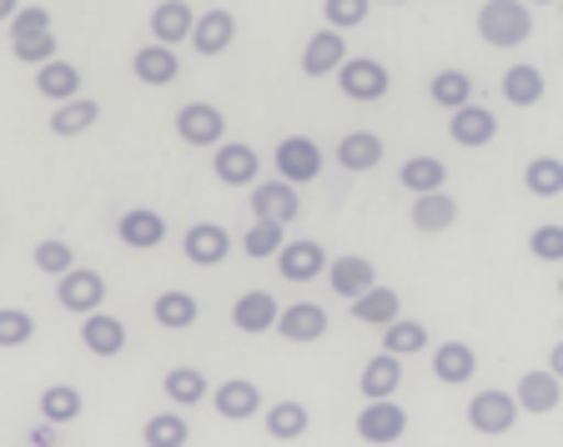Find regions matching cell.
I'll return each instance as SVG.
<instances>
[{
	"instance_id": "4",
	"label": "cell",
	"mask_w": 563,
	"mask_h": 447,
	"mask_svg": "<svg viewBox=\"0 0 563 447\" xmlns=\"http://www.w3.org/2000/svg\"><path fill=\"white\" fill-rule=\"evenodd\" d=\"M176 136L187 146H222L227 142V116L211 101H187L176 111Z\"/></svg>"
},
{
	"instance_id": "25",
	"label": "cell",
	"mask_w": 563,
	"mask_h": 447,
	"mask_svg": "<svg viewBox=\"0 0 563 447\" xmlns=\"http://www.w3.org/2000/svg\"><path fill=\"white\" fill-rule=\"evenodd\" d=\"M35 91L46 96L51 107H60V101H76L81 96V66H70V60H51V66H41L35 71Z\"/></svg>"
},
{
	"instance_id": "46",
	"label": "cell",
	"mask_w": 563,
	"mask_h": 447,
	"mask_svg": "<svg viewBox=\"0 0 563 447\" xmlns=\"http://www.w3.org/2000/svg\"><path fill=\"white\" fill-rule=\"evenodd\" d=\"M367 5H373V0H328L322 11H328V25H332V31H342V36H347L352 25L367 21Z\"/></svg>"
},
{
	"instance_id": "34",
	"label": "cell",
	"mask_w": 563,
	"mask_h": 447,
	"mask_svg": "<svg viewBox=\"0 0 563 447\" xmlns=\"http://www.w3.org/2000/svg\"><path fill=\"white\" fill-rule=\"evenodd\" d=\"M96 121H101V107H96L91 96H76V101H60L56 111H51V131L56 136H81V131H91Z\"/></svg>"
},
{
	"instance_id": "52",
	"label": "cell",
	"mask_w": 563,
	"mask_h": 447,
	"mask_svg": "<svg viewBox=\"0 0 563 447\" xmlns=\"http://www.w3.org/2000/svg\"><path fill=\"white\" fill-rule=\"evenodd\" d=\"M528 5H559V0H528Z\"/></svg>"
},
{
	"instance_id": "1",
	"label": "cell",
	"mask_w": 563,
	"mask_h": 447,
	"mask_svg": "<svg viewBox=\"0 0 563 447\" xmlns=\"http://www.w3.org/2000/svg\"><path fill=\"white\" fill-rule=\"evenodd\" d=\"M478 36L498 51H514L533 36V5L528 0H488L478 11Z\"/></svg>"
},
{
	"instance_id": "51",
	"label": "cell",
	"mask_w": 563,
	"mask_h": 447,
	"mask_svg": "<svg viewBox=\"0 0 563 447\" xmlns=\"http://www.w3.org/2000/svg\"><path fill=\"white\" fill-rule=\"evenodd\" d=\"M373 5H408V0H373Z\"/></svg>"
},
{
	"instance_id": "44",
	"label": "cell",
	"mask_w": 563,
	"mask_h": 447,
	"mask_svg": "<svg viewBox=\"0 0 563 447\" xmlns=\"http://www.w3.org/2000/svg\"><path fill=\"white\" fill-rule=\"evenodd\" d=\"M11 51H15V60H25V66H51L56 60V31H41V36H21V41H11Z\"/></svg>"
},
{
	"instance_id": "8",
	"label": "cell",
	"mask_w": 563,
	"mask_h": 447,
	"mask_svg": "<svg viewBox=\"0 0 563 447\" xmlns=\"http://www.w3.org/2000/svg\"><path fill=\"white\" fill-rule=\"evenodd\" d=\"M211 171L222 187H257V171H262V156L252 152L246 142H222L211 152Z\"/></svg>"
},
{
	"instance_id": "28",
	"label": "cell",
	"mask_w": 563,
	"mask_h": 447,
	"mask_svg": "<svg viewBox=\"0 0 563 447\" xmlns=\"http://www.w3.org/2000/svg\"><path fill=\"white\" fill-rule=\"evenodd\" d=\"M338 166L342 171H373V166H383V142L373 131H347L338 142Z\"/></svg>"
},
{
	"instance_id": "33",
	"label": "cell",
	"mask_w": 563,
	"mask_h": 447,
	"mask_svg": "<svg viewBox=\"0 0 563 447\" xmlns=\"http://www.w3.org/2000/svg\"><path fill=\"white\" fill-rule=\"evenodd\" d=\"M307 427H312L307 402H272V407H267V433L277 437V443H297Z\"/></svg>"
},
{
	"instance_id": "16",
	"label": "cell",
	"mask_w": 563,
	"mask_h": 447,
	"mask_svg": "<svg viewBox=\"0 0 563 447\" xmlns=\"http://www.w3.org/2000/svg\"><path fill=\"white\" fill-rule=\"evenodd\" d=\"M117 236L126 242L131 252H152V247H162L166 242V216L152 212V206H131V212H121Z\"/></svg>"
},
{
	"instance_id": "3",
	"label": "cell",
	"mask_w": 563,
	"mask_h": 447,
	"mask_svg": "<svg viewBox=\"0 0 563 447\" xmlns=\"http://www.w3.org/2000/svg\"><path fill=\"white\" fill-rule=\"evenodd\" d=\"M518 398L514 392H498V388H488V392H473V402H468V427L473 433H483V437H504L508 427L518 423Z\"/></svg>"
},
{
	"instance_id": "47",
	"label": "cell",
	"mask_w": 563,
	"mask_h": 447,
	"mask_svg": "<svg viewBox=\"0 0 563 447\" xmlns=\"http://www.w3.org/2000/svg\"><path fill=\"white\" fill-rule=\"evenodd\" d=\"M11 41H21V36H41V31H51V15H46V5H21V15H15L11 25Z\"/></svg>"
},
{
	"instance_id": "30",
	"label": "cell",
	"mask_w": 563,
	"mask_h": 447,
	"mask_svg": "<svg viewBox=\"0 0 563 447\" xmlns=\"http://www.w3.org/2000/svg\"><path fill=\"white\" fill-rule=\"evenodd\" d=\"M152 317H156V327H166V332H187V327H197L201 306L191 292H162L152 302Z\"/></svg>"
},
{
	"instance_id": "11",
	"label": "cell",
	"mask_w": 563,
	"mask_h": 447,
	"mask_svg": "<svg viewBox=\"0 0 563 447\" xmlns=\"http://www.w3.org/2000/svg\"><path fill=\"white\" fill-rule=\"evenodd\" d=\"M342 60H347V36H342V31H332V25H322V31H317V36L302 46V71L312 76V81L338 76Z\"/></svg>"
},
{
	"instance_id": "38",
	"label": "cell",
	"mask_w": 563,
	"mask_h": 447,
	"mask_svg": "<svg viewBox=\"0 0 563 447\" xmlns=\"http://www.w3.org/2000/svg\"><path fill=\"white\" fill-rule=\"evenodd\" d=\"M428 96H433V107H443V111H457V107H468L473 101V81L463 71H438L433 81H428Z\"/></svg>"
},
{
	"instance_id": "45",
	"label": "cell",
	"mask_w": 563,
	"mask_h": 447,
	"mask_svg": "<svg viewBox=\"0 0 563 447\" xmlns=\"http://www.w3.org/2000/svg\"><path fill=\"white\" fill-rule=\"evenodd\" d=\"M528 252L539 261H563V226L559 222H543L528 232Z\"/></svg>"
},
{
	"instance_id": "32",
	"label": "cell",
	"mask_w": 563,
	"mask_h": 447,
	"mask_svg": "<svg viewBox=\"0 0 563 447\" xmlns=\"http://www.w3.org/2000/svg\"><path fill=\"white\" fill-rule=\"evenodd\" d=\"M398 181L412 191V197H428V191H443L448 187V166L438 156H408L398 171Z\"/></svg>"
},
{
	"instance_id": "54",
	"label": "cell",
	"mask_w": 563,
	"mask_h": 447,
	"mask_svg": "<svg viewBox=\"0 0 563 447\" xmlns=\"http://www.w3.org/2000/svg\"><path fill=\"white\" fill-rule=\"evenodd\" d=\"M559 11H563V0H559Z\"/></svg>"
},
{
	"instance_id": "17",
	"label": "cell",
	"mask_w": 563,
	"mask_h": 447,
	"mask_svg": "<svg viewBox=\"0 0 563 447\" xmlns=\"http://www.w3.org/2000/svg\"><path fill=\"white\" fill-rule=\"evenodd\" d=\"M211 407H217V417H227V423H246V417L262 412V388L246 382V377H232V382H222V388L211 392Z\"/></svg>"
},
{
	"instance_id": "49",
	"label": "cell",
	"mask_w": 563,
	"mask_h": 447,
	"mask_svg": "<svg viewBox=\"0 0 563 447\" xmlns=\"http://www.w3.org/2000/svg\"><path fill=\"white\" fill-rule=\"evenodd\" d=\"M21 15V0H0V25H11Z\"/></svg>"
},
{
	"instance_id": "9",
	"label": "cell",
	"mask_w": 563,
	"mask_h": 447,
	"mask_svg": "<svg viewBox=\"0 0 563 447\" xmlns=\"http://www.w3.org/2000/svg\"><path fill=\"white\" fill-rule=\"evenodd\" d=\"M297 212H302V197H297V187L292 181H262V187H252V216L257 222H277V226H287V222H297Z\"/></svg>"
},
{
	"instance_id": "41",
	"label": "cell",
	"mask_w": 563,
	"mask_h": 447,
	"mask_svg": "<svg viewBox=\"0 0 563 447\" xmlns=\"http://www.w3.org/2000/svg\"><path fill=\"white\" fill-rule=\"evenodd\" d=\"M428 347V327L422 322H393V327H383V353H393V357H412V353H422Z\"/></svg>"
},
{
	"instance_id": "22",
	"label": "cell",
	"mask_w": 563,
	"mask_h": 447,
	"mask_svg": "<svg viewBox=\"0 0 563 447\" xmlns=\"http://www.w3.org/2000/svg\"><path fill=\"white\" fill-rule=\"evenodd\" d=\"M473 372H478V353H473L468 342H443V347H433V377L443 388H463V382H473Z\"/></svg>"
},
{
	"instance_id": "50",
	"label": "cell",
	"mask_w": 563,
	"mask_h": 447,
	"mask_svg": "<svg viewBox=\"0 0 563 447\" xmlns=\"http://www.w3.org/2000/svg\"><path fill=\"white\" fill-rule=\"evenodd\" d=\"M549 372L563 382V342H559V347H553V353H549Z\"/></svg>"
},
{
	"instance_id": "6",
	"label": "cell",
	"mask_w": 563,
	"mask_h": 447,
	"mask_svg": "<svg viewBox=\"0 0 563 447\" xmlns=\"http://www.w3.org/2000/svg\"><path fill=\"white\" fill-rule=\"evenodd\" d=\"M56 302L66 306V312H76V317H91V312H101V302H106V277L91 267H70L56 282Z\"/></svg>"
},
{
	"instance_id": "24",
	"label": "cell",
	"mask_w": 563,
	"mask_h": 447,
	"mask_svg": "<svg viewBox=\"0 0 563 447\" xmlns=\"http://www.w3.org/2000/svg\"><path fill=\"white\" fill-rule=\"evenodd\" d=\"M322 267H328L322 242H287V247L277 252V271L287 282H312V277H322Z\"/></svg>"
},
{
	"instance_id": "14",
	"label": "cell",
	"mask_w": 563,
	"mask_h": 447,
	"mask_svg": "<svg viewBox=\"0 0 563 447\" xmlns=\"http://www.w3.org/2000/svg\"><path fill=\"white\" fill-rule=\"evenodd\" d=\"M277 317H282V306L272 292H242L232 306V327L246 332V337H262V332H277Z\"/></svg>"
},
{
	"instance_id": "7",
	"label": "cell",
	"mask_w": 563,
	"mask_h": 447,
	"mask_svg": "<svg viewBox=\"0 0 563 447\" xmlns=\"http://www.w3.org/2000/svg\"><path fill=\"white\" fill-rule=\"evenodd\" d=\"M408 433V412L398 407V398H387V402H367L363 412H357V437L373 447H387V443H398V437Z\"/></svg>"
},
{
	"instance_id": "36",
	"label": "cell",
	"mask_w": 563,
	"mask_h": 447,
	"mask_svg": "<svg viewBox=\"0 0 563 447\" xmlns=\"http://www.w3.org/2000/svg\"><path fill=\"white\" fill-rule=\"evenodd\" d=\"M141 443L146 447H187L191 427L181 412H156V417H146V427H141Z\"/></svg>"
},
{
	"instance_id": "21",
	"label": "cell",
	"mask_w": 563,
	"mask_h": 447,
	"mask_svg": "<svg viewBox=\"0 0 563 447\" xmlns=\"http://www.w3.org/2000/svg\"><path fill=\"white\" fill-rule=\"evenodd\" d=\"M131 76H136L141 86H172L176 76H181V60H176L172 46H156V41H146V46L131 56Z\"/></svg>"
},
{
	"instance_id": "27",
	"label": "cell",
	"mask_w": 563,
	"mask_h": 447,
	"mask_svg": "<svg viewBox=\"0 0 563 447\" xmlns=\"http://www.w3.org/2000/svg\"><path fill=\"white\" fill-rule=\"evenodd\" d=\"M398 292H393V287H367L363 297H357V302H352V317L363 322V327H393V322H398Z\"/></svg>"
},
{
	"instance_id": "2",
	"label": "cell",
	"mask_w": 563,
	"mask_h": 447,
	"mask_svg": "<svg viewBox=\"0 0 563 447\" xmlns=\"http://www.w3.org/2000/svg\"><path fill=\"white\" fill-rule=\"evenodd\" d=\"M338 86L347 101H363V107H373V101H383L387 91H393V76H387L383 60L373 56H347L338 71Z\"/></svg>"
},
{
	"instance_id": "39",
	"label": "cell",
	"mask_w": 563,
	"mask_h": 447,
	"mask_svg": "<svg viewBox=\"0 0 563 447\" xmlns=\"http://www.w3.org/2000/svg\"><path fill=\"white\" fill-rule=\"evenodd\" d=\"M523 187L533 191V197H559L563 191V161L559 156H533V161L523 166Z\"/></svg>"
},
{
	"instance_id": "5",
	"label": "cell",
	"mask_w": 563,
	"mask_h": 447,
	"mask_svg": "<svg viewBox=\"0 0 563 447\" xmlns=\"http://www.w3.org/2000/svg\"><path fill=\"white\" fill-rule=\"evenodd\" d=\"M272 161H277V177L292 181V187H307V181L322 177V146H317L312 136H287V142L272 152Z\"/></svg>"
},
{
	"instance_id": "31",
	"label": "cell",
	"mask_w": 563,
	"mask_h": 447,
	"mask_svg": "<svg viewBox=\"0 0 563 447\" xmlns=\"http://www.w3.org/2000/svg\"><path fill=\"white\" fill-rule=\"evenodd\" d=\"M543 91H549V81H543L539 66H508L504 71V101L508 107H539Z\"/></svg>"
},
{
	"instance_id": "26",
	"label": "cell",
	"mask_w": 563,
	"mask_h": 447,
	"mask_svg": "<svg viewBox=\"0 0 563 447\" xmlns=\"http://www.w3.org/2000/svg\"><path fill=\"white\" fill-rule=\"evenodd\" d=\"M398 388H402V357H393V353L367 357V367H363V398L367 402H387Z\"/></svg>"
},
{
	"instance_id": "10",
	"label": "cell",
	"mask_w": 563,
	"mask_h": 447,
	"mask_svg": "<svg viewBox=\"0 0 563 447\" xmlns=\"http://www.w3.org/2000/svg\"><path fill=\"white\" fill-rule=\"evenodd\" d=\"M181 252H187L191 267H222V261L232 257V232L217 222H197L181 236Z\"/></svg>"
},
{
	"instance_id": "19",
	"label": "cell",
	"mask_w": 563,
	"mask_h": 447,
	"mask_svg": "<svg viewBox=\"0 0 563 447\" xmlns=\"http://www.w3.org/2000/svg\"><path fill=\"white\" fill-rule=\"evenodd\" d=\"M81 347L91 357L126 353V322L111 317V312H91V317H81Z\"/></svg>"
},
{
	"instance_id": "20",
	"label": "cell",
	"mask_w": 563,
	"mask_h": 447,
	"mask_svg": "<svg viewBox=\"0 0 563 447\" xmlns=\"http://www.w3.org/2000/svg\"><path fill=\"white\" fill-rule=\"evenodd\" d=\"M232 41H236V15L232 11H207V15H197V31H191V51L197 56H222V51H232Z\"/></svg>"
},
{
	"instance_id": "13",
	"label": "cell",
	"mask_w": 563,
	"mask_h": 447,
	"mask_svg": "<svg viewBox=\"0 0 563 447\" xmlns=\"http://www.w3.org/2000/svg\"><path fill=\"white\" fill-rule=\"evenodd\" d=\"M448 136H453L457 146H473V152H483V146L498 136V116H493L488 107H457L448 111Z\"/></svg>"
},
{
	"instance_id": "12",
	"label": "cell",
	"mask_w": 563,
	"mask_h": 447,
	"mask_svg": "<svg viewBox=\"0 0 563 447\" xmlns=\"http://www.w3.org/2000/svg\"><path fill=\"white\" fill-rule=\"evenodd\" d=\"M277 332H282V342H297V347H307V342H322V337H328V306H317V302L282 306Z\"/></svg>"
},
{
	"instance_id": "42",
	"label": "cell",
	"mask_w": 563,
	"mask_h": 447,
	"mask_svg": "<svg viewBox=\"0 0 563 447\" xmlns=\"http://www.w3.org/2000/svg\"><path fill=\"white\" fill-rule=\"evenodd\" d=\"M35 337V317L21 312V306H0V347L11 353V347H25Z\"/></svg>"
},
{
	"instance_id": "53",
	"label": "cell",
	"mask_w": 563,
	"mask_h": 447,
	"mask_svg": "<svg viewBox=\"0 0 563 447\" xmlns=\"http://www.w3.org/2000/svg\"><path fill=\"white\" fill-rule=\"evenodd\" d=\"M559 297H563V277H559Z\"/></svg>"
},
{
	"instance_id": "43",
	"label": "cell",
	"mask_w": 563,
	"mask_h": 447,
	"mask_svg": "<svg viewBox=\"0 0 563 447\" xmlns=\"http://www.w3.org/2000/svg\"><path fill=\"white\" fill-rule=\"evenodd\" d=\"M35 267L46 271V277H66L70 267H76V252L66 247V242H60V236H46V242H41V247H35Z\"/></svg>"
},
{
	"instance_id": "18",
	"label": "cell",
	"mask_w": 563,
	"mask_h": 447,
	"mask_svg": "<svg viewBox=\"0 0 563 447\" xmlns=\"http://www.w3.org/2000/svg\"><path fill=\"white\" fill-rule=\"evenodd\" d=\"M191 31H197V11H191L187 0H162L152 11V41L156 46H181V41H191Z\"/></svg>"
},
{
	"instance_id": "15",
	"label": "cell",
	"mask_w": 563,
	"mask_h": 447,
	"mask_svg": "<svg viewBox=\"0 0 563 447\" xmlns=\"http://www.w3.org/2000/svg\"><path fill=\"white\" fill-rule=\"evenodd\" d=\"M514 398H518V407H523L528 417H549V412L563 402V382L549 372V367H539V372H523V377H518V392H514Z\"/></svg>"
},
{
	"instance_id": "48",
	"label": "cell",
	"mask_w": 563,
	"mask_h": 447,
	"mask_svg": "<svg viewBox=\"0 0 563 447\" xmlns=\"http://www.w3.org/2000/svg\"><path fill=\"white\" fill-rule=\"evenodd\" d=\"M31 443H35V447H56V423L35 427V433H31Z\"/></svg>"
},
{
	"instance_id": "40",
	"label": "cell",
	"mask_w": 563,
	"mask_h": 447,
	"mask_svg": "<svg viewBox=\"0 0 563 447\" xmlns=\"http://www.w3.org/2000/svg\"><path fill=\"white\" fill-rule=\"evenodd\" d=\"M282 247H287V226H277V222H257V226H246V236H242V252H246L252 261L277 257Z\"/></svg>"
},
{
	"instance_id": "35",
	"label": "cell",
	"mask_w": 563,
	"mask_h": 447,
	"mask_svg": "<svg viewBox=\"0 0 563 447\" xmlns=\"http://www.w3.org/2000/svg\"><path fill=\"white\" fill-rule=\"evenodd\" d=\"M162 392L176 407H197V402H207V377H201L197 367H166Z\"/></svg>"
},
{
	"instance_id": "37",
	"label": "cell",
	"mask_w": 563,
	"mask_h": 447,
	"mask_svg": "<svg viewBox=\"0 0 563 447\" xmlns=\"http://www.w3.org/2000/svg\"><path fill=\"white\" fill-rule=\"evenodd\" d=\"M41 417L56 427L76 423L81 417V388H66V382H56V388H41Z\"/></svg>"
},
{
	"instance_id": "23",
	"label": "cell",
	"mask_w": 563,
	"mask_h": 447,
	"mask_svg": "<svg viewBox=\"0 0 563 447\" xmlns=\"http://www.w3.org/2000/svg\"><path fill=\"white\" fill-rule=\"evenodd\" d=\"M328 287L338 297H347V302H357L367 287H377V267L367 257H338L328 261Z\"/></svg>"
},
{
	"instance_id": "29",
	"label": "cell",
	"mask_w": 563,
	"mask_h": 447,
	"mask_svg": "<svg viewBox=\"0 0 563 447\" xmlns=\"http://www.w3.org/2000/svg\"><path fill=\"white\" fill-rule=\"evenodd\" d=\"M412 226L418 232H448L457 222V201L448 191H428V197H412Z\"/></svg>"
}]
</instances>
